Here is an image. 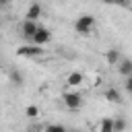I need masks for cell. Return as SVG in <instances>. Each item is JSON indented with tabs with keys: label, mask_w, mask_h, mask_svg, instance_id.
<instances>
[{
	"label": "cell",
	"mask_w": 132,
	"mask_h": 132,
	"mask_svg": "<svg viewBox=\"0 0 132 132\" xmlns=\"http://www.w3.org/2000/svg\"><path fill=\"white\" fill-rule=\"evenodd\" d=\"M93 27H95V16H93V14H80V16L76 19V23H74L76 33H82V35L91 33Z\"/></svg>",
	"instance_id": "1"
},
{
	"label": "cell",
	"mask_w": 132,
	"mask_h": 132,
	"mask_svg": "<svg viewBox=\"0 0 132 132\" xmlns=\"http://www.w3.org/2000/svg\"><path fill=\"white\" fill-rule=\"evenodd\" d=\"M64 105L68 107V109H78L80 105H82V95L80 93H76V91H68V93H64Z\"/></svg>",
	"instance_id": "2"
},
{
	"label": "cell",
	"mask_w": 132,
	"mask_h": 132,
	"mask_svg": "<svg viewBox=\"0 0 132 132\" xmlns=\"http://www.w3.org/2000/svg\"><path fill=\"white\" fill-rule=\"evenodd\" d=\"M50 37H52L50 29H45V27H37L35 35L31 37V45H37V47H41L43 43H47V41H50Z\"/></svg>",
	"instance_id": "3"
},
{
	"label": "cell",
	"mask_w": 132,
	"mask_h": 132,
	"mask_svg": "<svg viewBox=\"0 0 132 132\" xmlns=\"http://www.w3.org/2000/svg\"><path fill=\"white\" fill-rule=\"evenodd\" d=\"M16 54H19V56H25V58H37V56L43 54V50L37 47V45H21V47L16 50Z\"/></svg>",
	"instance_id": "4"
},
{
	"label": "cell",
	"mask_w": 132,
	"mask_h": 132,
	"mask_svg": "<svg viewBox=\"0 0 132 132\" xmlns=\"http://www.w3.org/2000/svg\"><path fill=\"white\" fill-rule=\"evenodd\" d=\"M41 16V4H31L29 8H27V12H25V21H33V23H37V19Z\"/></svg>",
	"instance_id": "5"
},
{
	"label": "cell",
	"mask_w": 132,
	"mask_h": 132,
	"mask_svg": "<svg viewBox=\"0 0 132 132\" xmlns=\"http://www.w3.org/2000/svg\"><path fill=\"white\" fill-rule=\"evenodd\" d=\"M37 23H33V21H23V25H21V33H23V37H27V39H31L33 35H35V31H37Z\"/></svg>",
	"instance_id": "6"
},
{
	"label": "cell",
	"mask_w": 132,
	"mask_h": 132,
	"mask_svg": "<svg viewBox=\"0 0 132 132\" xmlns=\"http://www.w3.org/2000/svg\"><path fill=\"white\" fill-rule=\"evenodd\" d=\"M64 82H66L68 87H78V85L85 82V76H82V72H70V74L66 76Z\"/></svg>",
	"instance_id": "7"
},
{
	"label": "cell",
	"mask_w": 132,
	"mask_h": 132,
	"mask_svg": "<svg viewBox=\"0 0 132 132\" xmlns=\"http://www.w3.org/2000/svg\"><path fill=\"white\" fill-rule=\"evenodd\" d=\"M118 64H120V72H122L126 78H128V76H132V60L124 58V60H120Z\"/></svg>",
	"instance_id": "8"
},
{
	"label": "cell",
	"mask_w": 132,
	"mask_h": 132,
	"mask_svg": "<svg viewBox=\"0 0 132 132\" xmlns=\"http://www.w3.org/2000/svg\"><path fill=\"white\" fill-rule=\"evenodd\" d=\"M105 99H107L109 103H122V95H120V91H116V89H107V91H105Z\"/></svg>",
	"instance_id": "9"
},
{
	"label": "cell",
	"mask_w": 132,
	"mask_h": 132,
	"mask_svg": "<svg viewBox=\"0 0 132 132\" xmlns=\"http://www.w3.org/2000/svg\"><path fill=\"white\" fill-rule=\"evenodd\" d=\"M97 132H113V120L109 118H103L97 126Z\"/></svg>",
	"instance_id": "10"
},
{
	"label": "cell",
	"mask_w": 132,
	"mask_h": 132,
	"mask_svg": "<svg viewBox=\"0 0 132 132\" xmlns=\"http://www.w3.org/2000/svg\"><path fill=\"white\" fill-rule=\"evenodd\" d=\"M105 60H107V64H118L120 60H122V56H120V52L118 50H107V54H105Z\"/></svg>",
	"instance_id": "11"
},
{
	"label": "cell",
	"mask_w": 132,
	"mask_h": 132,
	"mask_svg": "<svg viewBox=\"0 0 132 132\" xmlns=\"http://www.w3.org/2000/svg\"><path fill=\"white\" fill-rule=\"evenodd\" d=\"M126 126H128V124H126L124 118H116V120H113V132H124Z\"/></svg>",
	"instance_id": "12"
},
{
	"label": "cell",
	"mask_w": 132,
	"mask_h": 132,
	"mask_svg": "<svg viewBox=\"0 0 132 132\" xmlns=\"http://www.w3.org/2000/svg\"><path fill=\"white\" fill-rule=\"evenodd\" d=\"M25 113H27V118L35 120V118H39V107H37V105H29V107L25 109Z\"/></svg>",
	"instance_id": "13"
},
{
	"label": "cell",
	"mask_w": 132,
	"mask_h": 132,
	"mask_svg": "<svg viewBox=\"0 0 132 132\" xmlns=\"http://www.w3.org/2000/svg\"><path fill=\"white\" fill-rule=\"evenodd\" d=\"M10 80L12 85H23V74L19 70H10Z\"/></svg>",
	"instance_id": "14"
},
{
	"label": "cell",
	"mask_w": 132,
	"mask_h": 132,
	"mask_svg": "<svg viewBox=\"0 0 132 132\" xmlns=\"http://www.w3.org/2000/svg\"><path fill=\"white\" fill-rule=\"evenodd\" d=\"M45 132H68L62 124H47L45 126Z\"/></svg>",
	"instance_id": "15"
},
{
	"label": "cell",
	"mask_w": 132,
	"mask_h": 132,
	"mask_svg": "<svg viewBox=\"0 0 132 132\" xmlns=\"http://www.w3.org/2000/svg\"><path fill=\"white\" fill-rule=\"evenodd\" d=\"M124 87H126V91H128V93L132 91V76H128V78H126V82H124Z\"/></svg>",
	"instance_id": "16"
}]
</instances>
